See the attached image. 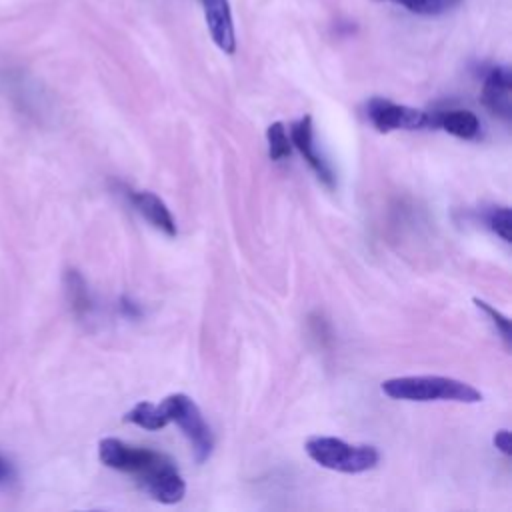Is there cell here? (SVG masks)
Returning a JSON list of instances; mask_svg holds the SVG:
<instances>
[{
    "label": "cell",
    "instance_id": "obj_6",
    "mask_svg": "<svg viewBox=\"0 0 512 512\" xmlns=\"http://www.w3.org/2000/svg\"><path fill=\"white\" fill-rule=\"evenodd\" d=\"M290 142L292 146L304 156V160L308 162V166L316 172L318 180L322 184H326L328 188L336 186V176L334 170L330 168V164L316 152L314 146V130H312V118L310 116H302L300 120H296L290 130H288Z\"/></svg>",
    "mask_w": 512,
    "mask_h": 512
},
{
    "label": "cell",
    "instance_id": "obj_19",
    "mask_svg": "<svg viewBox=\"0 0 512 512\" xmlns=\"http://www.w3.org/2000/svg\"><path fill=\"white\" fill-rule=\"evenodd\" d=\"M12 478H14V468H12V464L0 454V484L10 482Z\"/></svg>",
    "mask_w": 512,
    "mask_h": 512
},
{
    "label": "cell",
    "instance_id": "obj_3",
    "mask_svg": "<svg viewBox=\"0 0 512 512\" xmlns=\"http://www.w3.org/2000/svg\"><path fill=\"white\" fill-rule=\"evenodd\" d=\"M138 486L156 502L176 504L186 494V482L176 464L162 452L148 450V456L134 472Z\"/></svg>",
    "mask_w": 512,
    "mask_h": 512
},
{
    "label": "cell",
    "instance_id": "obj_14",
    "mask_svg": "<svg viewBox=\"0 0 512 512\" xmlns=\"http://www.w3.org/2000/svg\"><path fill=\"white\" fill-rule=\"evenodd\" d=\"M268 140V154L272 160H284L292 154V142L282 122H272L266 130Z\"/></svg>",
    "mask_w": 512,
    "mask_h": 512
},
{
    "label": "cell",
    "instance_id": "obj_10",
    "mask_svg": "<svg viewBox=\"0 0 512 512\" xmlns=\"http://www.w3.org/2000/svg\"><path fill=\"white\" fill-rule=\"evenodd\" d=\"M146 454H148V448H136L118 438H102L98 444L100 462L104 466L120 470V472L134 474L136 468L146 458Z\"/></svg>",
    "mask_w": 512,
    "mask_h": 512
},
{
    "label": "cell",
    "instance_id": "obj_5",
    "mask_svg": "<svg viewBox=\"0 0 512 512\" xmlns=\"http://www.w3.org/2000/svg\"><path fill=\"white\" fill-rule=\"evenodd\" d=\"M366 114L372 126L378 132H392V130H418L430 128V112L396 104L388 98H370L366 104Z\"/></svg>",
    "mask_w": 512,
    "mask_h": 512
},
{
    "label": "cell",
    "instance_id": "obj_7",
    "mask_svg": "<svg viewBox=\"0 0 512 512\" xmlns=\"http://www.w3.org/2000/svg\"><path fill=\"white\" fill-rule=\"evenodd\" d=\"M204 20L214 44L226 52L234 54L236 50V32H234V18L228 0H200Z\"/></svg>",
    "mask_w": 512,
    "mask_h": 512
},
{
    "label": "cell",
    "instance_id": "obj_13",
    "mask_svg": "<svg viewBox=\"0 0 512 512\" xmlns=\"http://www.w3.org/2000/svg\"><path fill=\"white\" fill-rule=\"evenodd\" d=\"M124 422L136 424L144 430H160L164 428L168 422L164 410L160 404H152V402H138L132 410L126 412Z\"/></svg>",
    "mask_w": 512,
    "mask_h": 512
},
{
    "label": "cell",
    "instance_id": "obj_2",
    "mask_svg": "<svg viewBox=\"0 0 512 512\" xmlns=\"http://www.w3.org/2000/svg\"><path fill=\"white\" fill-rule=\"evenodd\" d=\"M304 450L322 468L344 474H360L372 470L380 460V454L374 446L348 444L332 436H312L306 440Z\"/></svg>",
    "mask_w": 512,
    "mask_h": 512
},
{
    "label": "cell",
    "instance_id": "obj_20",
    "mask_svg": "<svg viewBox=\"0 0 512 512\" xmlns=\"http://www.w3.org/2000/svg\"><path fill=\"white\" fill-rule=\"evenodd\" d=\"M122 310H124V314H128V316H136V314H138L136 304H132V302L126 300V298H122Z\"/></svg>",
    "mask_w": 512,
    "mask_h": 512
},
{
    "label": "cell",
    "instance_id": "obj_15",
    "mask_svg": "<svg viewBox=\"0 0 512 512\" xmlns=\"http://www.w3.org/2000/svg\"><path fill=\"white\" fill-rule=\"evenodd\" d=\"M394 4L404 6L406 10L422 16H436L450 8H454L460 0H390Z\"/></svg>",
    "mask_w": 512,
    "mask_h": 512
},
{
    "label": "cell",
    "instance_id": "obj_9",
    "mask_svg": "<svg viewBox=\"0 0 512 512\" xmlns=\"http://www.w3.org/2000/svg\"><path fill=\"white\" fill-rule=\"evenodd\" d=\"M128 200L134 210L144 216L156 230L164 232L166 236H176V220L170 214L164 200H160L154 192L148 190H128Z\"/></svg>",
    "mask_w": 512,
    "mask_h": 512
},
{
    "label": "cell",
    "instance_id": "obj_18",
    "mask_svg": "<svg viewBox=\"0 0 512 512\" xmlns=\"http://www.w3.org/2000/svg\"><path fill=\"white\" fill-rule=\"evenodd\" d=\"M492 442H494L496 450H498V452H502L504 456H510V454H512V440H510V432H508L506 428L498 430V432L494 434Z\"/></svg>",
    "mask_w": 512,
    "mask_h": 512
},
{
    "label": "cell",
    "instance_id": "obj_17",
    "mask_svg": "<svg viewBox=\"0 0 512 512\" xmlns=\"http://www.w3.org/2000/svg\"><path fill=\"white\" fill-rule=\"evenodd\" d=\"M474 304L492 320V324H494L496 330L500 332V336H502V340L506 342V346H510V342H512V336H510V320H508L502 312H498L494 306H490L488 302H484V300H480V298H474Z\"/></svg>",
    "mask_w": 512,
    "mask_h": 512
},
{
    "label": "cell",
    "instance_id": "obj_11",
    "mask_svg": "<svg viewBox=\"0 0 512 512\" xmlns=\"http://www.w3.org/2000/svg\"><path fill=\"white\" fill-rule=\"evenodd\" d=\"M430 128H442L456 138L472 140L480 134V120L466 108H448L430 112Z\"/></svg>",
    "mask_w": 512,
    "mask_h": 512
},
{
    "label": "cell",
    "instance_id": "obj_8",
    "mask_svg": "<svg viewBox=\"0 0 512 512\" xmlns=\"http://www.w3.org/2000/svg\"><path fill=\"white\" fill-rule=\"evenodd\" d=\"M482 102L484 106L504 118L510 120L512 116V74L506 66H494L486 72L482 84Z\"/></svg>",
    "mask_w": 512,
    "mask_h": 512
},
{
    "label": "cell",
    "instance_id": "obj_4",
    "mask_svg": "<svg viewBox=\"0 0 512 512\" xmlns=\"http://www.w3.org/2000/svg\"><path fill=\"white\" fill-rule=\"evenodd\" d=\"M160 406H162L168 422L178 424V428L190 442L196 462L208 460V456L212 454V448H214V438H212L210 426L206 424L196 402L186 394H170L160 402Z\"/></svg>",
    "mask_w": 512,
    "mask_h": 512
},
{
    "label": "cell",
    "instance_id": "obj_16",
    "mask_svg": "<svg viewBox=\"0 0 512 512\" xmlns=\"http://www.w3.org/2000/svg\"><path fill=\"white\" fill-rule=\"evenodd\" d=\"M484 222H486V226H488L496 236H500L504 242H510V226H512V220H510V208H508V206H492V208L486 212Z\"/></svg>",
    "mask_w": 512,
    "mask_h": 512
},
{
    "label": "cell",
    "instance_id": "obj_1",
    "mask_svg": "<svg viewBox=\"0 0 512 512\" xmlns=\"http://www.w3.org/2000/svg\"><path fill=\"white\" fill-rule=\"evenodd\" d=\"M380 388L388 398L408 402L450 400L476 404L482 400V392L472 384L448 376H398L384 380Z\"/></svg>",
    "mask_w": 512,
    "mask_h": 512
},
{
    "label": "cell",
    "instance_id": "obj_12",
    "mask_svg": "<svg viewBox=\"0 0 512 512\" xmlns=\"http://www.w3.org/2000/svg\"><path fill=\"white\" fill-rule=\"evenodd\" d=\"M64 288H66V298L72 306V310L78 316H86L92 310V298L90 290L86 286V280L78 270H68L64 274Z\"/></svg>",
    "mask_w": 512,
    "mask_h": 512
}]
</instances>
